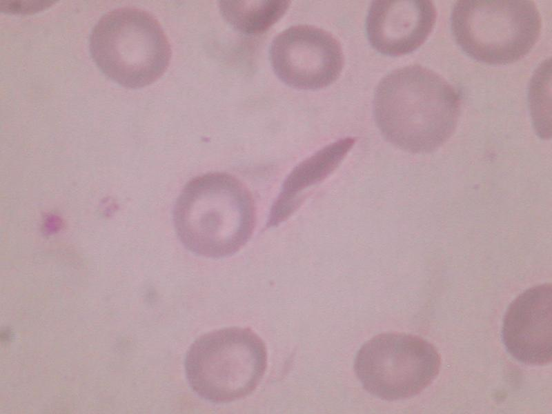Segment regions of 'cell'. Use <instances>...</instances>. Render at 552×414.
Instances as JSON below:
<instances>
[{
  "label": "cell",
  "instance_id": "6da1fadb",
  "mask_svg": "<svg viewBox=\"0 0 552 414\" xmlns=\"http://www.w3.org/2000/svg\"><path fill=\"white\" fill-rule=\"evenodd\" d=\"M458 91L420 65L390 72L374 94L375 122L385 139L411 153H429L454 132L460 114Z\"/></svg>",
  "mask_w": 552,
  "mask_h": 414
},
{
  "label": "cell",
  "instance_id": "52a82bcc",
  "mask_svg": "<svg viewBox=\"0 0 552 414\" xmlns=\"http://www.w3.org/2000/svg\"><path fill=\"white\" fill-rule=\"evenodd\" d=\"M269 54L278 78L298 89L331 85L344 66L338 41L326 30L309 25L293 26L280 32L273 40Z\"/></svg>",
  "mask_w": 552,
  "mask_h": 414
},
{
  "label": "cell",
  "instance_id": "7a4b0ae2",
  "mask_svg": "<svg viewBox=\"0 0 552 414\" xmlns=\"http://www.w3.org/2000/svg\"><path fill=\"white\" fill-rule=\"evenodd\" d=\"M173 220L178 238L188 250L206 257L230 256L253 233L254 201L235 177L205 174L185 186L176 201Z\"/></svg>",
  "mask_w": 552,
  "mask_h": 414
},
{
  "label": "cell",
  "instance_id": "8fae6325",
  "mask_svg": "<svg viewBox=\"0 0 552 414\" xmlns=\"http://www.w3.org/2000/svg\"><path fill=\"white\" fill-rule=\"evenodd\" d=\"M289 1H220V12L236 30L259 34L268 30L286 13Z\"/></svg>",
  "mask_w": 552,
  "mask_h": 414
},
{
  "label": "cell",
  "instance_id": "3957f363",
  "mask_svg": "<svg viewBox=\"0 0 552 414\" xmlns=\"http://www.w3.org/2000/svg\"><path fill=\"white\" fill-rule=\"evenodd\" d=\"M90 51L108 78L128 88L148 86L165 72L171 58L168 40L158 21L135 8L115 9L96 23Z\"/></svg>",
  "mask_w": 552,
  "mask_h": 414
},
{
  "label": "cell",
  "instance_id": "9c48e42d",
  "mask_svg": "<svg viewBox=\"0 0 552 414\" xmlns=\"http://www.w3.org/2000/svg\"><path fill=\"white\" fill-rule=\"evenodd\" d=\"M436 17L435 7L429 0L373 1L366 21L368 39L383 55H406L425 42Z\"/></svg>",
  "mask_w": 552,
  "mask_h": 414
},
{
  "label": "cell",
  "instance_id": "ba28073f",
  "mask_svg": "<svg viewBox=\"0 0 552 414\" xmlns=\"http://www.w3.org/2000/svg\"><path fill=\"white\" fill-rule=\"evenodd\" d=\"M552 286L526 289L509 305L502 336L508 353L529 365H545L552 359Z\"/></svg>",
  "mask_w": 552,
  "mask_h": 414
},
{
  "label": "cell",
  "instance_id": "8992f818",
  "mask_svg": "<svg viewBox=\"0 0 552 414\" xmlns=\"http://www.w3.org/2000/svg\"><path fill=\"white\" fill-rule=\"evenodd\" d=\"M440 365L437 349L423 338L385 333L362 345L355 358L354 371L367 392L393 401L421 393L435 379Z\"/></svg>",
  "mask_w": 552,
  "mask_h": 414
},
{
  "label": "cell",
  "instance_id": "277c9868",
  "mask_svg": "<svg viewBox=\"0 0 552 414\" xmlns=\"http://www.w3.org/2000/svg\"><path fill=\"white\" fill-rule=\"evenodd\" d=\"M451 27L466 55L504 65L529 52L539 38L541 17L533 1L460 0L453 5Z\"/></svg>",
  "mask_w": 552,
  "mask_h": 414
},
{
  "label": "cell",
  "instance_id": "30bf717a",
  "mask_svg": "<svg viewBox=\"0 0 552 414\" xmlns=\"http://www.w3.org/2000/svg\"><path fill=\"white\" fill-rule=\"evenodd\" d=\"M355 142L353 137L339 139L299 163L285 179L267 221L273 227L286 220L302 204V191L326 179L340 164Z\"/></svg>",
  "mask_w": 552,
  "mask_h": 414
},
{
  "label": "cell",
  "instance_id": "5b68a950",
  "mask_svg": "<svg viewBox=\"0 0 552 414\" xmlns=\"http://www.w3.org/2000/svg\"><path fill=\"white\" fill-rule=\"evenodd\" d=\"M264 343L252 330L228 328L199 337L185 360L188 384L201 397L231 402L253 392L266 368Z\"/></svg>",
  "mask_w": 552,
  "mask_h": 414
}]
</instances>
